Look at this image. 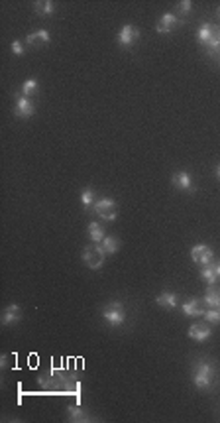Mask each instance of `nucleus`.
Instances as JSON below:
<instances>
[{"mask_svg": "<svg viewBox=\"0 0 220 423\" xmlns=\"http://www.w3.org/2000/svg\"><path fill=\"white\" fill-rule=\"evenodd\" d=\"M34 12L37 14V16H51L53 12H55V4L53 2H49V0H39V2H36L34 4Z\"/></svg>", "mask_w": 220, "mask_h": 423, "instance_id": "obj_18", "label": "nucleus"}, {"mask_svg": "<svg viewBox=\"0 0 220 423\" xmlns=\"http://www.w3.org/2000/svg\"><path fill=\"white\" fill-rule=\"evenodd\" d=\"M26 41H28L30 45H34V48H37V45H45V43H49L51 37H49V32H47V30H36L34 34H28Z\"/></svg>", "mask_w": 220, "mask_h": 423, "instance_id": "obj_14", "label": "nucleus"}, {"mask_svg": "<svg viewBox=\"0 0 220 423\" xmlns=\"http://www.w3.org/2000/svg\"><path fill=\"white\" fill-rule=\"evenodd\" d=\"M204 50H206V54H208L210 57L220 55V28H214L212 37L204 43Z\"/></svg>", "mask_w": 220, "mask_h": 423, "instance_id": "obj_15", "label": "nucleus"}, {"mask_svg": "<svg viewBox=\"0 0 220 423\" xmlns=\"http://www.w3.org/2000/svg\"><path fill=\"white\" fill-rule=\"evenodd\" d=\"M173 185L177 189H183V191H195V185L191 181V175L187 171H179L173 175Z\"/></svg>", "mask_w": 220, "mask_h": 423, "instance_id": "obj_11", "label": "nucleus"}, {"mask_svg": "<svg viewBox=\"0 0 220 423\" xmlns=\"http://www.w3.org/2000/svg\"><path fill=\"white\" fill-rule=\"evenodd\" d=\"M104 250L100 248V244H89L87 248H85V252H83V260H85V264L91 268V270H98L102 264H104Z\"/></svg>", "mask_w": 220, "mask_h": 423, "instance_id": "obj_4", "label": "nucleus"}, {"mask_svg": "<svg viewBox=\"0 0 220 423\" xmlns=\"http://www.w3.org/2000/svg\"><path fill=\"white\" fill-rule=\"evenodd\" d=\"M181 311H183V315H187V317H202V315H204V309L201 307V301H199V299H189V301H185V303L181 305Z\"/></svg>", "mask_w": 220, "mask_h": 423, "instance_id": "obj_12", "label": "nucleus"}, {"mask_svg": "<svg viewBox=\"0 0 220 423\" xmlns=\"http://www.w3.org/2000/svg\"><path fill=\"white\" fill-rule=\"evenodd\" d=\"M69 421H87V413L81 407H67Z\"/></svg>", "mask_w": 220, "mask_h": 423, "instance_id": "obj_24", "label": "nucleus"}, {"mask_svg": "<svg viewBox=\"0 0 220 423\" xmlns=\"http://www.w3.org/2000/svg\"><path fill=\"white\" fill-rule=\"evenodd\" d=\"M37 89H39V87H37V81H36V79H28V81L22 85V95L30 99V97H34L36 92H37Z\"/></svg>", "mask_w": 220, "mask_h": 423, "instance_id": "obj_23", "label": "nucleus"}, {"mask_svg": "<svg viewBox=\"0 0 220 423\" xmlns=\"http://www.w3.org/2000/svg\"><path fill=\"white\" fill-rule=\"evenodd\" d=\"M187 335H189L193 341H197V343H204V341L210 339L212 329H210L208 325H204V323H195V325L189 329V331H187Z\"/></svg>", "mask_w": 220, "mask_h": 423, "instance_id": "obj_8", "label": "nucleus"}, {"mask_svg": "<svg viewBox=\"0 0 220 423\" xmlns=\"http://www.w3.org/2000/svg\"><path fill=\"white\" fill-rule=\"evenodd\" d=\"M181 24H183V20H181L179 16H175V14H171V12H165V14L159 18L155 30H157L159 34H169V32H173L175 28H179Z\"/></svg>", "mask_w": 220, "mask_h": 423, "instance_id": "obj_5", "label": "nucleus"}, {"mask_svg": "<svg viewBox=\"0 0 220 423\" xmlns=\"http://www.w3.org/2000/svg\"><path fill=\"white\" fill-rule=\"evenodd\" d=\"M201 277L206 281V286H214L216 281L220 279V277L216 276V272H214V266H212V264H208V266H202V270H201Z\"/></svg>", "mask_w": 220, "mask_h": 423, "instance_id": "obj_21", "label": "nucleus"}, {"mask_svg": "<svg viewBox=\"0 0 220 423\" xmlns=\"http://www.w3.org/2000/svg\"><path fill=\"white\" fill-rule=\"evenodd\" d=\"M20 317H22V309H20V305H16V303H10L6 309H4V315H2V325H14V323H18L20 321Z\"/></svg>", "mask_w": 220, "mask_h": 423, "instance_id": "obj_10", "label": "nucleus"}, {"mask_svg": "<svg viewBox=\"0 0 220 423\" xmlns=\"http://www.w3.org/2000/svg\"><path fill=\"white\" fill-rule=\"evenodd\" d=\"M218 16H220V8H218Z\"/></svg>", "mask_w": 220, "mask_h": 423, "instance_id": "obj_30", "label": "nucleus"}, {"mask_svg": "<svg viewBox=\"0 0 220 423\" xmlns=\"http://www.w3.org/2000/svg\"><path fill=\"white\" fill-rule=\"evenodd\" d=\"M10 48H12L14 55H24V43H22V41H18V39H16V41H12V45H10Z\"/></svg>", "mask_w": 220, "mask_h": 423, "instance_id": "obj_27", "label": "nucleus"}, {"mask_svg": "<svg viewBox=\"0 0 220 423\" xmlns=\"http://www.w3.org/2000/svg\"><path fill=\"white\" fill-rule=\"evenodd\" d=\"M216 376V368L210 360H197L195 364V386L199 390H208Z\"/></svg>", "mask_w": 220, "mask_h": 423, "instance_id": "obj_1", "label": "nucleus"}, {"mask_svg": "<svg viewBox=\"0 0 220 423\" xmlns=\"http://www.w3.org/2000/svg\"><path fill=\"white\" fill-rule=\"evenodd\" d=\"M155 303L159 307H165V309H173V307H177V295L171 292H163L161 295L155 297Z\"/></svg>", "mask_w": 220, "mask_h": 423, "instance_id": "obj_17", "label": "nucleus"}, {"mask_svg": "<svg viewBox=\"0 0 220 423\" xmlns=\"http://www.w3.org/2000/svg\"><path fill=\"white\" fill-rule=\"evenodd\" d=\"M104 226L100 224V222H91L89 224V239H91V242H94V244H100L102 240H104Z\"/></svg>", "mask_w": 220, "mask_h": 423, "instance_id": "obj_16", "label": "nucleus"}, {"mask_svg": "<svg viewBox=\"0 0 220 423\" xmlns=\"http://www.w3.org/2000/svg\"><path fill=\"white\" fill-rule=\"evenodd\" d=\"M14 112H16V116H20V118H30V116L36 112V107H34V103H32L28 97L20 95V97L16 99Z\"/></svg>", "mask_w": 220, "mask_h": 423, "instance_id": "obj_9", "label": "nucleus"}, {"mask_svg": "<svg viewBox=\"0 0 220 423\" xmlns=\"http://www.w3.org/2000/svg\"><path fill=\"white\" fill-rule=\"evenodd\" d=\"M202 317H204L210 325H218V323H220V311H218V309H206Z\"/></svg>", "mask_w": 220, "mask_h": 423, "instance_id": "obj_25", "label": "nucleus"}, {"mask_svg": "<svg viewBox=\"0 0 220 423\" xmlns=\"http://www.w3.org/2000/svg\"><path fill=\"white\" fill-rule=\"evenodd\" d=\"M94 191L91 189V187H87V189H83V193H81V203H83V207L87 209V211H91L92 207H94Z\"/></svg>", "mask_w": 220, "mask_h": 423, "instance_id": "obj_22", "label": "nucleus"}, {"mask_svg": "<svg viewBox=\"0 0 220 423\" xmlns=\"http://www.w3.org/2000/svg\"><path fill=\"white\" fill-rule=\"evenodd\" d=\"M92 211H94L102 221H114V219L118 217V207H116V203H114L112 199H106V197L96 199Z\"/></svg>", "mask_w": 220, "mask_h": 423, "instance_id": "obj_2", "label": "nucleus"}, {"mask_svg": "<svg viewBox=\"0 0 220 423\" xmlns=\"http://www.w3.org/2000/svg\"><path fill=\"white\" fill-rule=\"evenodd\" d=\"M102 317H104V321H106L108 325L120 327V325L126 321V311H124L122 303L114 301V303H110V305H106V307L102 309Z\"/></svg>", "mask_w": 220, "mask_h": 423, "instance_id": "obj_3", "label": "nucleus"}, {"mask_svg": "<svg viewBox=\"0 0 220 423\" xmlns=\"http://www.w3.org/2000/svg\"><path fill=\"white\" fill-rule=\"evenodd\" d=\"M100 248L104 250V254H114L120 248V240L116 237H104V240L100 242Z\"/></svg>", "mask_w": 220, "mask_h": 423, "instance_id": "obj_19", "label": "nucleus"}, {"mask_svg": "<svg viewBox=\"0 0 220 423\" xmlns=\"http://www.w3.org/2000/svg\"><path fill=\"white\" fill-rule=\"evenodd\" d=\"M204 305L208 309H218L220 311V290H216L214 286H208L206 294H204Z\"/></svg>", "mask_w": 220, "mask_h": 423, "instance_id": "obj_13", "label": "nucleus"}, {"mask_svg": "<svg viewBox=\"0 0 220 423\" xmlns=\"http://www.w3.org/2000/svg\"><path fill=\"white\" fill-rule=\"evenodd\" d=\"M212 34H214V28H212V24H208V22H202V26L199 28V32H197V37H199V43L204 48V43L212 37Z\"/></svg>", "mask_w": 220, "mask_h": 423, "instance_id": "obj_20", "label": "nucleus"}, {"mask_svg": "<svg viewBox=\"0 0 220 423\" xmlns=\"http://www.w3.org/2000/svg\"><path fill=\"white\" fill-rule=\"evenodd\" d=\"M191 8H193V2H191V0H183V2H179V4H177V10H179V14H183V16H185V14H189V12H191Z\"/></svg>", "mask_w": 220, "mask_h": 423, "instance_id": "obj_26", "label": "nucleus"}, {"mask_svg": "<svg viewBox=\"0 0 220 423\" xmlns=\"http://www.w3.org/2000/svg\"><path fill=\"white\" fill-rule=\"evenodd\" d=\"M216 177H218V179H220V164H218V166H216Z\"/></svg>", "mask_w": 220, "mask_h": 423, "instance_id": "obj_29", "label": "nucleus"}, {"mask_svg": "<svg viewBox=\"0 0 220 423\" xmlns=\"http://www.w3.org/2000/svg\"><path fill=\"white\" fill-rule=\"evenodd\" d=\"M138 39H140V30L136 26H132V24H126L118 34V43L122 45V48H132Z\"/></svg>", "mask_w": 220, "mask_h": 423, "instance_id": "obj_6", "label": "nucleus"}, {"mask_svg": "<svg viewBox=\"0 0 220 423\" xmlns=\"http://www.w3.org/2000/svg\"><path fill=\"white\" fill-rule=\"evenodd\" d=\"M191 258H193V262H197V264H201V266H208V264H212V260H214V252H212L206 244H197V246H193V250H191Z\"/></svg>", "mask_w": 220, "mask_h": 423, "instance_id": "obj_7", "label": "nucleus"}, {"mask_svg": "<svg viewBox=\"0 0 220 423\" xmlns=\"http://www.w3.org/2000/svg\"><path fill=\"white\" fill-rule=\"evenodd\" d=\"M212 266H214V272H216V276L220 277V262H218V264H212Z\"/></svg>", "mask_w": 220, "mask_h": 423, "instance_id": "obj_28", "label": "nucleus"}]
</instances>
